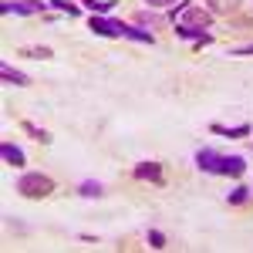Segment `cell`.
Listing matches in <instances>:
<instances>
[{"mask_svg": "<svg viewBox=\"0 0 253 253\" xmlns=\"http://www.w3.org/2000/svg\"><path fill=\"white\" fill-rule=\"evenodd\" d=\"M196 166H199L203 172H219V175H240L247 169V162L240 156H219L213 149H199V152H196Z\"/></svg>", "mask_w": 253, "mask_h": 253, "instance_id": "cell-1", "label": "cell"}, {"mask_svg": "<svg viewBox=\"0 0 253 253\" xmlns=\"http://www.w3.org/2000/svg\"><path fill=\"white\" fill-rule=\"evenodd\" d=\"M17 193L24 196V199H44V196L54 193V179L44 172H27L17 179Z\"/></svg>", "mask_w": 253, "mask_h": 253, "instance_id": "cell-2", "label": "cell"}, {"mask_svg": "<svg viewBox=\"0 0 253 253\" xmlns=\"http://www.w3.org/2000/svg\"><path fill=\"white\" fill-rule=\"evenodd\" d=\"M172 20L175 24H182V27H199V31H206L213 17H210V10H199L196 3H179L172 10Z\"/></svg>", "mask_w": 253, "mask_h": 253, "instance_id": "cell-3", "label": "cell"}, {"mask_svg": "<svg viewBox=\"0 0 253 253\" xmlns=\"http://www.w3.org/2000/svg\"><path fill=\"white\" fill-rule=\"evenodd\" d=\"M91 31L101 38H125V24L122 20H105V17H91Z\"/></svg>", "mask_w": 253, "mask_h": 253, "instance_id": "cell-4", "label": "cell"}, {"mask_svg": "<svg viewBox=\"0 0 253 253\" xmlns=\"http://www.w3.org/2000/svg\"><path fill=\"white\" fill-rule=\"evenodd\" d=\"M0 156H3V162H7V166H14V169H17V166H24V152H20L17 145H10V142H3V145H0Z\"/></svg>", "mask_w": 253, "mask_h": 253, "instance_id": "cell-5", "label": "cell"}, {"mask_svg": "<svg viewBox=\"0 0 253 253\" xmlns=\"http://www.w3.org/2000/svg\"><path fill=\"white\" fill-rule=\"evenodd\" d=\"M0 10L3 14H34V10H41V0H34V3H0Z\"/></svg>", "mask_w": 253, "mask_h": 253, "instance_id": "cell-6", "label": "cell"}, {"mask_svg": "<svg viewBox=\"0 0 253 253\" xmlns=\"http://www.w3.org/2000/svg\"><path fill=\"white\" fill-rule=\"evenodd\" d=\"M135 175H138V179H152V182H162L159 162H142V166H135Z\"/></svg>", "mask_w": 253, "mask_h": 253, "instance_id": "cell-7", "label": "cell"}, {"mask_svg": "<svg viewBox=\"0 0 253 253\" xmlns=\"http://www.w3.org/2000/svg\"><path fill=\"white\" fill-rule=\"evenodd\" d=\"M0 78L7 81V84H31V78H27L24 71H14L10 64H3V68H0Z\"/></svg>", "mask_w": 253, "mask_h": 253, "instance_id": "cell-8", "label": "cell"}, {"mask_svg": "<svg viewBox=\"0 0 253 253\" xmlns=\"http://www.w3.org/2000/svg\"><path fill=\"white\" fill-rule=\"evenodd\" d=\"M240 0H210V14H236Z\"/></svg>", "mask_w": 253, "mask_h": 253, "instance_id": "cell-9", "label": "cell"}, {"mask_svg": "<svg viewBox=\"0 0 253 253\" xmlns=\"http://www.w3.org/2000/svg\"><path fill=\"white\" fill-rule=\"evenodd\" d=\"M216 135H226V138H240V135H250V125H236V128H223V125H213Z\"/></svg>", "mask_w": 253, "mask_h": 253, "instance_id": "cell-10", "label": "cell"}, {"mask_svg": "<svg viewBox=\"0 0 253 253\" xmlns=\"http://www.w3.org/2000/svg\"><path fill=\"white\" fill-rule=\"evenodd\" d=\"M125 38H132V41H145V44H152V34H149V31H135V27H128V24H125Z\"/></svg>", "mask_w": 253, "mask_h": 253, "instance_id": "cell-11", "label": "cell"}, {"mask_svg": "<svg viewBox=\"0 0 253 253\" xmlns=\"http://www.w3.org/2000/svg\"><path fill=\"white\" fill-rule=\"evenodd\" d=\"M24 128H27V132H31V135H34V138H38V142H44V145L51 142V135H47L44 128H38V125H31V122H24Z\"/></svg>", "mask_w": 253, "mask_h": 253, "instance_id": "cell-12", "label": "cell"}, {"mask_svg": "<svg viewBox=\"0 0 253 253\" xmlns=\"http://www.w3.org/2000/svg\"><path fill=\"white\" fill-rule=\"evenodd\" d=\"M24 54H27V58H41V61H47V58H51V47H27Z\"/></svg>", "mask_w": 253, "mask_h": 253, "instance_id": "cell-13", "label": "cell"}, {"mask_svg": "<svg viewBox=\"0 0 253 253\" xmlns=\"http://www.w3.org/2000/svg\"><path fill=\"white\" fill-rule=\"evenodd\" d=\"M78 193L81 196H101V186H98V182H81Z\"/></svg>", "mask_w": 253, "mask_h": 253, "instance_id": "cell-14", "label": "cell"}, {"mask_svg": "<svg viewBox=\"0 0 253 253\" xmlns=\"http://www.w3.org/2000/svg\"><path fill=\"white\" fill-rule=\"evenodd\" d=\"M247 196H250V189H247V186H240V189H233V193H230V203H233V206H240Z\"/></svg>", "mask_w": 253, "mask_h": 253, "instance_id": "cell-15", "label": "cell"}, {"mask_svg": "<svg viewBox=\"0 0 253 253\" xmlns=\"http://www.w3.org/2000/svg\"><path fill=\"white\" fill-rule=\"evenodd\" d=\"M149 243H152L156 250H162V247H166V236L159 233V230H152V233H149Z\"/></svg>", "mask_w": 253, "mask_h": 253, "instance_id": "cell-16", "label": "cell"}, {"mask_svg": "<svg viewBox=\"0 0 253 253\" xmlns=\"http://www.w3.org/2000/svg\"><path fill=\"white\" fill-rule=\"evenodd\" d=\"M84 3H88L91 10H108V7H112V0H84Z\"/></svg>", "mask_w": 253, "mask_h": 253, "instance_id": "cell-17", "label": "cell"}, {"mask_svg": "<svg viewBox=\"0 0 253 253\" xmlns=\"http://www.w3.org/2000/svg\"><path fill=\"white\" fill-rule=\"evenodd\" d=\"M138 24H149V27H152V24H156V17H152V14H145V10H138Z\"/></svg>", "mask_w": 253, "mask_h": 253, "instance_id": "cell-18", "label": "cell"}, {"mask_svg": "<svg viewBox=\"0 0 253 253\" xmlns=\"http://www.w3.org/2000/svg\"><path fill=\"white\" fill-rule=\"evenodd\" d=\"M145 3H149V7H169L172 0H145Z\"/></svg>", "mask_w": 253, "mask_h": 253, "instance_id": "cell-19", "label": "cell"}, {"mask_svg": "<svg viewBox=\"0 0 253 253\" xmlns=\"http://www.w3.org/2000/svg\"><path fill=\"white\" fill-rule=\"evenodd\" d=\"M233 54H253V44L250 47H240V51H233Z\"/></svg>", "mask_w": 253, "mask_h": 253, "instance_id": "cell-20", "label": "cell"}]
</instances>
